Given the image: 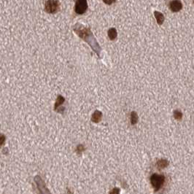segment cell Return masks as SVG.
<instances>
[{"mask_svg":"<svg viewBox=\"0 0 194 194\" xmlns=\"http://www.w3.org/2000/svg\"><path fill=\"white\" fill-rule=\"evenodd\" d=\"M120 193V189L118 188H114L111 191H110V194H118Z\"/></svg>","mask_w":194,"mask_h":194,"instance_id":"cell-16","label":"cell"},{"mask_svg":"<svg viewBox=\"0 0 194 194\" xmlns=\"http://www.w3.org/2000/svg\"><path fill=\"white\" fill-rule=\"evenodd\" d=\"M85 147L84 145H78L77 146V147H76V152H77V154H79V155H80L81 153H82V152H83L84 150H85Z\"/></svg>","mask_w":194,"mask_h":194,"instance_id":"cell-14","label":"cell"},{"mask_svg":"<svg viewBox=\"0 0 194 194\" xmlns=\"http://www.w3.org/2000/svg\"><path fill=\"white\" fill-rule=\"evenodd\" d=\"M102 119V112L99 110H96L91 116V121L95 123H99Z\"/></svg>","mask_w":194,"mask_h":194,"instance_id":"cell-7","label":"cell"},{"mask_svg":"<svg viewBox=\"0 0 194 194\" xmlns=\"http://www.w3.org/2000/svg\"><path fill=\"white\" fill-rule=\"evenodd\" d=\"M88 9L87 0H77L75 4V12L79 15H82Z\"/></svg>","mask_w":194,"mask_h":194,"instance_id":"cell-4","label":"cell"},{"mask_svg":"<svg viewBox=\"0 0 194 194\" xmlns=\"http://www.w3.org/2000/svg\"><path fill=\"white\" fill-rule=\"evenodd\" d=\"M173 115H174V117H175V120H181L182 118H183V113L180 110H175V111L173 112Z\"/></svg>","mask_w":194,"mask_h":194,"instance_id":"cell-13","label":"cell"},{"mask_svg":"<svg viewBox=\"0 0 194 194\" xmlns=\"http://www.w3.org/2000/svg\"><path fill=\"white\" fill-rule=\"evenodd\" d=\"M169 162L168 160L162 158V159L158 160V161L156 162V163H155V166H156V168L158 169V170H162V169L167 167V166H169Z\"/></svg>","mask_w":194,"mask_h":194,"instance_id":"cell-6","label":"cell"},{"mask_svg":"<svg viewBox=\"0 0 194 194\" xmlns=\"http://www.w3.org/2000/svg\"><path fill=\"white\" fill-rule=\"evenodd\" d=\"M117 36V30H116L115 28L110 29L109 31H108V37H109L110 39L111 40H114V39H116Z\"/></svg>","mask_w":194,"mask_h":194,"instance_id":"cell-12","label":"cell"},{"mask_svg":"<svg viewBox=\"0 0 194 194\" xmlns=\"http://www.w3.org/2000/svg\"><path fill=\"white\" fill-rule=\"evenodd\" d=\"M165 176L163 175H158V174H152L150 177V183L152 188H154L155 192L158 191L163 187L165 183Z\"/></svg>","mask_w":194,"mask_h":194,"instance_id":"cell-2","label":"cell"},{"mask_svg":"<svg viewBox=\"0 0 194 194\" xmlns=\"http://www.w3.org/2000/svg\"><path fill=\"white\" fill-rule=\"evenodd\" d=\"M6 140V137L4 134H0V147L2 146L4 144V142Z\"/></svg>","mask_w":194,"mask_h":194,"instance_id":"cell-15","label":"cell"},{"mask_svg":"<svg viewBox=\"0 0 194 194\" xmlns=\"http://www.w3.org/2000/svg\"><path fill=\"white\" fill-rule=\"evenodd\" d=\"M139 120V116L137 115V112L135 111H133L131 112V125L134 126V125L137 124L138 123Z\"/></svg>","mask_w":194,"mask_h":194,"instance_id":"cell-10","label":"cell"},{"mask_svg":"<svg viewBox=\"0 0 194 194\" xmlns=\"http://www.w3.org/2000/svg\"><path fill=\"white\" fill-rule=\"evenodd\" d=\"M34 180H35V182L37 183V185L39 190H40V192H41V190H43V188H44L47 189L46 188H45V183H44V182L42 181V179L40 178V177L37 176L36 178H34Z\"/></svg>","mask_w":194,"mask_h":194,"instance_id":"cell-8","label":"cell"},{"mask_svg":"<svg viewBox=\"0 0 194 194\" xmlns=\"http://www.w3.org/2000/svg\"><path fill=\"white\" fill-rule=\"evenodd\" d=\"M59 2L57 0H48L45 4V10L49 13H55L59 10Z\"/></svg>","mask_w":194,"mask_h":194,"instance_id":"cell-3","label":"cell"},{"mask_svg":"<svg viewBox=\"0 0 194 194\" xmlns=\"http://www.w3.org/2000/svg\"><path fill=\"white\" fill-rule=\"evenodd\" d=\"M169 8L174 13H177L183 8V4L180 0H173L169 4Z\"/></svg>","mask_w":194,"mask_h":194,"instance_id":"cell-5","label":"cell"},{"mask_svg":"<svg viewBox=\"0 0 194 194\" xmlns=\"http://www.w3.org/2000/svg\"><path fill=\"white\" fill-rule=\"evenodd\" d=\"M64 102H65L64 97H63L61 95L58 96L57 99H56V102L54 105V110L56 111V110L57 109L58 107H61V105H63V104L64 103Z\"/></svg>","mask_w":194,"mask_h":194,"instance_id":"cell-9","label":"cell"},{"mask_svg":"<svg viewBox=\"0 0 194 194\" xmlns=\"http://www.w3.org/2000/svg\"><path fill=\"white\" fill-rule=\"evenodd\" d=\"M75 32L82 38V39L85 41V42H88L91 47L92 48L93 50L97 53V56H100V51H101V48L99 45V44L97 43V40L95 39V38L93 36L92 33L88 29H74Z\"/></svg>","mask_w":194,"mask_h":194,"instance_id":"cell-1","label":"cell"},{"mask_svg":"<svg viewBox=\"0 0 194 194\" xmlns=\"http://www.w3.org/2000/svg\"><path fill=\"white\" fill-rule=\"evenodd\" d=\"M154 15H155V18H156L158 24H159V25H161L163 23V21H164V16H163V15L158 11H155Z\"/></svg>","mask_w":194,"mask_h":194,"instance_id":"cell-11","label":"cell"},{"mask_svg":"<svg viewBox=\"0 0 194 194\" xmlns=\"http://www.w3.org/2000/svg\"><path fill=\"white\" fill-rule=\"evenodd\" d=\"M103 1L107 4H112V3L115 1V0H103Z\"/></svg>","mask_w":194,"mask_h":194,"instance_id":"cell-17","label":"cell"}]
</instances>
